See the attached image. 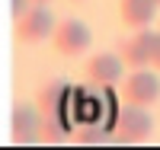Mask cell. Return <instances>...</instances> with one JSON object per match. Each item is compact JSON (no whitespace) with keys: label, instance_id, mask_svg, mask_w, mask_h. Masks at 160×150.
Returning <instances> with one entry per match:
<instances>
[{"label":"cell","instance_id":"cell-2","mask_svg":"<svg viewBox=\"0 0 160 150\" xmlns=\"http://www.w3.org/2000/svg\"><path fill=\"white\" fill-rule=\"evenodd\" d=\"M51 29H55L51 13L42 3H32V7H26L16 16L13 38H16L19 45H38V42H45V38H51Z\"/></svg>","mask_w":160,"mask_h":150},{"label":"cell","instance_id":"cell-11","mask_svg":"<svg viewBox=\"0 0 160 150\" xmlns=\"http://www.w3.org/2000/svg\"><path fill=\"white\" fill-rule=\"evenodd\" d=\"M74 134V141L80 147H102V144H112V131H106L102 125H80Z\"/></svg>","mask_w":160,"mask_h":150},{"label":"cell","instance_id":"cell-3","mask_svg":"<svg viewBox=\"0 0 160 150\" xmlns=\"http://www.w3.org/2000/svg\"><path fill=\"white\" fill-rule=\"evenodd\" d=\"M42 138V109L32 102H16L10 115V141L16 147H29L38 144Z\"/></svg>","mask_w":160,"mask_h":150},{"label":"cell","instance_id":"cell-1","mask_svg":"<svg viewBox=\"0 0 160 150\" xmlns=\"http://www.w3.org/2000/svg\"><path fill=\"white\" fill-rule=\"evenodd\" d=\"M154 131V118L144 105H131L125 102V109L115 115V125H112V144H144Z\"/></svg>","mask_w":160,"mask_h":150},{"label":"cell","instance_id":"cell-5","mask_svg":"<svg viewBox=\"0 0 160 150\" xmlns=\"http://www.w3.org/2000/svg\"><path fill=\"white\" fill-rule=\"evenodd\" d=\"M122 96H125V102H131V105H144V109L154 105V102L160 99V80H157V74L144 70V67L131 70L128 80L122 83Z\"/></svg>","mask_w":160,"mask_h":150},{"label":"cell","instance_id":"cell-12","mask_svg":"<svg viewBox=\"0 0 160 150\" xmlns=\"http://www.w3.org/2000/svg\"><path fill=\"white\" fill-rule=\"evenodd\" d=\"M151 67L160 70V32H154V38H151Z\"/></svg>","mask_w":160,"mask_h":150},{"label":"cell","instance_id":"cell-9","mask_svg":"<svg viewBox=\"0 0 160 150\" xmlns=\"http://www.w3.org/2000/svg\"><path fill=\"white\" fill-rule=\"evenodd\" d=\"M74 96L71 86H64V83H48L42 93H38V109H42V115H51V112H58L64 115L68 112V99Z\"/></svg>","mask_w":160,"mask_h":150},{"label":"cell","instance_id":"cell-14","mask_svg":"<svg viewBox=\"0 0 160 150\" xmlns=\"http://www.w3.org/2000/svg\"><path fill=\"white\" fill-rule=\"evenodd\" d=\"M154 3H157V7H160V0H154Z\"/></svg>","mask_w":160,"mask_h":150},{"label":"cell","instance_id":"cell-13","mask_svg":"<svg viewBox=\"0 0 160 150\" xmlns=\"http://www.w3.org/2000/svg\"><path fill=\"white\" fill-rule=\"evenodd\" d=\"M32 3H48V0H32Z\"/></svg>","mask_w":160,"mask_h":150},{"label":"cell","instance_id":"cell-7","mask_svg":"<svg viewBox=\"0 0 160 150\" xmlns=\"http://www.w3.org/2000/svg\"><path fill=\"white\" fill-rule=\"evenodd\" d=\"M122 58L118 54H93V58L87 61V80L90 83H96V86H112L122 80Z\"/></svg>","mask_w":160,"mask_h":150},{"label":"cell","instance_id":"cell-6","mask_svg":"<svg viewBox=\"0 0 160 150\" xmlns=\"http://www.w3.org/2000/svg\"><path fill=\"white\" fill-rule=\"evenodd\" d=\"M151 38H154V32L148 29V26L138 29L135 35L122 38V45H118V58H122V64H128L131 70L148 67L151 64Z\"/></svg>","mask_w":160,"mask_h":150},{"label":"cell","instance_id":"cell-10","mask_svg":"<svg viewBox=\"0 0 160 150\" xmlns=\"http://www.w3.org/2000/svg\"><path fill=\"white\" fill-rule=\"evenodd\" d=\"M68 134H71L68 115H58V112L42 115V138H38V144H64Z\"/></svg>","mask_w":160,"mask_h":150},{"label":"cell","instance_id":"cell-8","mask_svg":"<svg viewBox=\"0 0 160 150\" xmlns=\"http://www.w3.org/2000/svg\"><path fill=\"white\" fill-rule=\"evenodd\" d=\"M154 10H157L154 0H118V16H122V22L128 29H144V26H151Z\"/></svg>","mask_w":160,"mask_h":150},{"label":"cell","instance_id":"cell-15","mask_svg":"<svg viewBox=\"0 0 160 150\" xmlns=\"http://www.w3.org/2000/svg\"><path fill=\"white\" fill-rule=\"evenodd\" d=\"M74 3H77V0H74Z\"/></svg>","mask_w":160,"mask_h":150},{"label":"cell","instance_id":"cell-4","mask_svg":"<svg viewBox=\"0 0 160 150\" xmlns=\"http://www.w3.org/2000/svg\"><path fill=\"white\" fill-rule=\"evenodd\" d=\"M93 42V32L87 22L80 19H61L55 22V29H51V45H55L58 54H68V58H77V54H83Z\"/></svg>","mask_w":160,"mask_h":150}]
</instances>
